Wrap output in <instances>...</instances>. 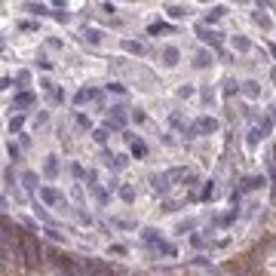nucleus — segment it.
Segmentation results:
<instances>
[{"mask_svg":"<svg viewBox=\"0 0 276 276\" xmlns=\"http://www.w3.org/2000/svg\"><path fill=\"white\" fill-rule=\"evenodd\" d=\"M80 267H83V273H86V276H117L108 264L95 261V258H80Z\"/></svg>","mask_w":276,"mask_h":276,"instance_id":"5","label":"nucleus"},{"mask_svg":"<svg viewBox=\"0 0 276 276\" xmlns=\"http://www.w3.org/2000/svg\"><path fill=\"white\" fill-rule=\"evenodd\" d=\"M71 175H74V178H86L89 172H86V169H83L80 163H74V166H71Z\"/></svg>","mask_w":276,"mask_h":276,"instance_id":"36","label":"nucleus"},{"mask_svg":"<svg viewBox=\"0 0 276 276\" xmlns=\"http://www.w3.org/2000/svg\"><path fill=\"white\" fill-rule=\"evenodd\" d=\"M108 126L111 129H123V126H126V105H114L108 111Z\"/></svg>","mask_w":276,"mask_h":276,"instance_id":"6","label":"nucleus"},{"mask_svg":"<svg viewBox=\"0 0 276 276\" xmlns=\"http://www.w3.org/2000/svg\"><path fill=\"white\" fill-rule=\"evenodd\" d=\"M190 245H193V248H206V245H212V239L199 236V233H190Z\"/></svg>","mask_w":276,"mask_h":276,"instance_id":"28","label":"nucleus"},{"mask_svg":"<svg viewBox=\"0 0 276 276\" xmlns=\"http://www.w3.org/2000/svg\"><path fill=\"white\" fill-rule=\"evenodd\" d=\"M102 31H98V28H83V34H80V40L83 43H89V46H98V43H102Z\"/></svg>","mask_w":276,"mask_h":276,"instance_id":"13","label":"nucleus"},{"mask_svg":"<svg viewBox=\"0 0 276 276\" xmlns=\"http://www.w3.org/2000/svg\"><path fill=\"white\" fill-rule=\"evenodd\" d=\"M267 181H264V175H245L242 178V184H239V190L242 193H252V190H261Z\"/></svg>","mask_w":276,"mask_h":276,"instance_id":"8","label":"nucleus"},{"mask_svg":"<svg viewBox=\"0 0 276 276\" xmlns=\"http://www.w3.org/2000/svg\"><path fill=\"white\" fill-rule=\"evenodd\" d=\"M242 92H245L248 98H258V95H261V86H258V80H245V83H242Z\"/></svg>","mask_w":276,"mask_h":276,"instance_id":"20","label":"nucleus"},{"mask_svg":"<svg viewBox=\"0 0 276 276\" xmlns=\"http://www.w3.org/2000/svg\"><path fill=\"white\" fill-rule=\"evenodd\" d=\"M22 184H25V190H37V184H40L37 172H25V175H22Z\"/></svg>","mask_w":276,"mask_h":276,"instance_id":"16","label":"nucleus"},{"mask_svg":"<svg viewBox=\"0 0 276 276\" xmlns=\"http://www.w3.org/2000/svg\"><path fill=\"white\" fill-rule=\"evenodd\" d=\"M49 98H53V102H65V92L62 89H53V92H49Z\"/></svg>","mask_w":276,"mask_h":276,"instance_id":"48","label":"nucleus"},{"mask_svg":"<svg viewBox=\"0 0 276 276\" xmlns=\"http://www.w3.org/2000/svg\"><path fill=\"white\" fill-rule=\"evenodd\" d=\"M77 221H80V224H86V227H89V224H92V215H86V212H77Z\"/></svg>","mask_w":276,"mask_h":276,"instance_id":"47","label":"nucleus"},{"mask_svg":"<svg viewBox=\"0 0 276 276\" xmlns=\"http://www.w3.org/2000/svg\"><path fill=\"white\" fill-rule=\"evenodd\" d=\"M199 199H215V181H206L203 193H199Z\"/></svg>","mask_w":276,"mask_h":276,"instance_id":"32","label":"nucleus"},{"mask_svg":"<svg viewBox=\"0 0 276 276\" xmlns=\"http://www.w3.org/2000/svg\"><path fill=\"white\" fill-rule=\"evenodd\" d=\"M108 89H111V92H117V95H123V92H126V86H123V83H111Z\"/></svg>","mask_w":276,"mask_h":276,"instance_id":"52","label":"nucleus"},{"mask_svg":"<svg viewBox=\"0 0 276 276\" xmlns=\"http://www.w3.org/2000/svg\"><path fill=\"white\" fill-rule=\"evenodd\" d=\"M120 199H123V203H135V187L123 184V187H120Z\"/></svg>","mask_w":276,"mask_h":276,"instance_id":"26","label":"nucleus"},{"mask_svg":"<svg viewBox=\"0 0 276 276\" xmlns=\"http://www.w3.org/2000/svg\"><path fill=\"white\" fill-rule=\"evenodd\" d=\"M7 154H10V160H19V157H22V154H19V144L10 141V144H7Z\"/></svg>","mask_w":276,"mask_h":276,"instance_id":"42","label":"nucleus"},{"mask_svg":"<svg viewBox=\"0 0 276 276\" xmlns=\"http://www.w3.org/2000/svg\"><path fill=\"white\" fill-rule=\"evenodd\" d=\"M53 16H56V19H59V22H71V16H68V13H65V10H59V13H53Z\"/></svg>","mask_w":276,"mask_h":276,"instance_id":"53","label":"nucleus"},{"mask_svg":"<svg viewBox=\"0 0 276 276\" xmlns=\"http://www.w3.org/2000/svg\"><path fill=\"white\" fill-rule=\"evenodd\" d=\"M114 224H117V227H126V230H132V227H135L132 221H120V218H114Z\"/></svg>","mask_w":276,"mask_h":276,"instance_id":"51","label":"nucleus"},{"mask_svg":"<svg viewBox=\"0 0 276 276\" xmlns=\"http://www.w3.org/2000/svg\"><path fill=\"white\" fill-rule=\"evenodd\" d=\"M267 169H270V181H273V193H276V147L267 154Z\"/></svg>","mask_w":276,"mask_h":276,"instance_id":"17","label":"nucleus"},{"mask_svg":"<svg viewBox=\"0 0 276 276\" xmlns=\"http://www.w3.org/2000/svg\"><path fill=\"white\" fill-rule=\"evenodd\" d=\"M40 196H43V203H49V206H56V203L65 206V199H62V193L56 187H40Z\"/></svg>","mask_w":276,"mask_h":276,"instance_id":"11","label":"nucleus"},{"mask_svg":"<svg viewBox=\"0 0 276 276\" xmlns=\"http://www.w3.org/2000/svg\"><path fill=\"white\" fill-rule=\"evenodd\" d=\"M233 49H239V53H248V49H252V43H248L245 37H233Z\"/></svg>","mask_w":276,"mask_h":276,"instance_id":"30","label":"nucleus"},{"mask_svg":"<svg viewBox=\"0 0 276 276\" xmlns=\"http://www.w3.org/2000/svg\"><path fill=\"white\" fill-rule=\"evenodd\" d=\"M175 28H172V25H166V22H154V25H150V28H147V34H172Z\"/></svg>","mask_w":276,"mask_h":276,"instance_id":"22","label":"nucleus"},{"mask_svg":"<svg viewBox=\"0 0 276 276\" xmlns=\"http://www.w3.org/2000/svg\"><path fill=\"white\" fill-rule=\"evenodd\" d=\"M252 19H255V25H258V28H264V31H270V28H273V22H270L264 13H258V10L252 13Z\"/></svg>","mask_w":276,"mask_h":276,"instance_id":"24","label":"nucleus"},{"mask_svg":"<svg viewBox=\"0 0 276 276\" xmlns=\"http://www.w3.org/2000/svg\"><path fill=\"white\" fill-rule=\"evenodd\" d=\"M89 190H92V193H95V199H98V203H102V206H105V203H108V199H111V193H108V190H105V187H98V184H92V187H89Z\"/></svg>","mask_w":276,"mask_h":276,"instance_id":"27","label":"nucleus"},{"mask_svg":"<svg viewBox=\"0 0 276 276\" xmlns=\"http://www.w3.org/2000/svg\"><path fill=\"white\" fill-rule=\"evenodd\" d=\"M193 65L196 68H209L212 65V53H203V49H199V53L193 56Z\"/></svg>","mask_w":276,"mask_h":276,"instance_id":"23","label":"nucleus"},{"mask_svg":"<svg viewBox=\"0 0 276 276\" xmlns=\"http://www.w3.org/2000/svg\"><path fill=\"white\" fill-rule=\"evenodd\" d=\"M22 261H25V267H40L43 264V248H40L37 236H31V233L22 236Z\"/></svg>","mask_w":276,"mask_h":276,"instance_id":"1","label":"nucleus"},{"mask_svg":"<svg viewBox=\"0 0 276 276\" xmlns=\"http://www.w3.org/2000/svg\"><path fill=\"white\" fill-rule=\"evenodd\" d=\"M270 53H273V56H276V43H270Z\"/></svg>","mask_w":276,"mask_h":276,"instance_id":"55","label":"nucleus"},{"mask_svg":"<svg viewBox=\"0 0 276 276\" xmlns=\"http://www.w3.org/2000/svg\"><path fill=\"white\" fill-rule=\"evenodd\" d=\"M261 138H264L261 126H252V129H248V135H245V144H248V147H255V144H258Z\"/></svg>","mask_w":276,"mask_h":276,"instance_id":"21","label":"nucleus"},{"mask_svg":"<svg viewBox=\"0 0 276 276\" xmlns=\"http://www.w3.org/2000/svg\"><path fill=\"white\" fill-rule=\"evenodd\" d=\"M141 242H144L147 248H154L157 255L175 258V245H172V242H166V239H163V236H160V233H157L154 227H144V230H141Z\"/></svg>","mask_w":276,"mask_h":276,"instance_id":"3","label":"nucleus"},{"mask_svg":"<svg viewBox=\"0 0 276 276\" xmlns=\"http://www.w3.org/2000/svg\"><path fill=\"white\" fill-rule=\"evenodd\" d=\"M43 172L49 175V178H56V175H59V160H56V157H46V166H43Z\"/></svg>","mask_w":276,"mask_h":276,"instance_id":"25","label":"nucleus"},{"mask_svg":"<svg viewBox=\"0 0 276 276\" xmlns=\"http://www.w3.org/2000/svg\"><path fill=\"white\" fill-rule=\"evenodd\" d=\"M169 172H160V175H150V184H154V193H160V196H166L169 193Z\"/></svg>","mask_w":276,"mask_h":276,"instance_id":"9","label":"nucleus"},{"mask_svg":"<svg viewBox=\"0 0 276 276\" xmlns=\"http://www.w3.org/2000/svg\"><path fill=\"white\" fill-rule=\"evenodd\" d=\"M169 123H172V126H178V129H187V126H184V120H181L178 114H172V117H169Z\"/></svg>","mask_w":276,"mask_h":276,"instance_id":"44","label":"nucleus"},{"mask_svg":"<svg viewBox=\"0 0 276 276\" xmlns=\"http://www.w3.org/2000/svg\"><path fill=\"white\" fill-rule=\"evenodd\" d=\"M34 102H37V95H34V92H19V95L13 98V108L19 111V108H28V105H34Z\"/></svg>","mask_w":276,"mask_h":276,"instance_id":"14","label":"nucleus"},{"mask_svg":"<svg viewBox=\"0 0 276 276\" xmlns=\"http://www.w3.org/2000/svg\"><path fill=\"white\" fill-rule=\"evenodd\" d=\"M236 80H227V83H224V95H236Z\"/></svg>","mask_w":276,"mask_h":276,"instance_id":"41","label":"nucleus"},{"mask_svg":"<svg viewBox=\"0 0 276 276\" xmlns=\"http://www.w3.org/2000/svg\"><path fill=\"white\" fill-rule=\"evenodd\" d=\"M28 13H34V16H46L49 10H46L43 4H28Z\"/></svg>","mask_w":276,"mask_h":276,"instance_id":"37","label":"nucleus"},{"mask_svg":"<svg viewBox=\"0 0 276 276\" xmlns=\"http://www.w3.org/2000/svg\"><path fill=\"white\" fill-rule=\"evenodd\" d=\"M270 77H273V83H276V65H273V71H270Z\"/></svg>","mask_w":276,"mask_h":276,"instance_id":"54","label":"nucleus"},{"mask_svg":"<svg viewBox=\"0 0 276 276\" xmlns=\"http://www.w3.org/2000/svg\"><path fill=\"white\" fill-rule=\"evenodd\" d=\"M16 83H19V86H28V83H31V74H28V71H19V74H16Z\"/></svg>","mask_w":276,"mask_h":276,"instance_id":"34","label":"nucleus"},{"mask_svg":"<svg viewBox=\"0 0 276 276\" xmlns=\"http://www.w3.org/2000/svg\"><path fill=\"white\" fill-rule=\"evenodd\" d=\"M160 59H163V65H166V68H175V65H178V59H181V53H178V46H163V53H160Z\"/></svg>","mask_w":276,"mask_h":276,"instance_id":"10","label":"nucleus"},{"mask_svg":"<svg viewBox=\"0 0 276 276\" xmlns=\"http://www.w3.org/2000/svg\"><path fill=\"white\" fill-rule=\"evenodd\" d=\"M92 138H95L98 144H105V141H108V129H92Z\"/></svg>","mask_w":276,"mask_h":276,"instance_id":"38","label":"nucleus"},{"mask_svg":"<svg viewBox=\"0 0 276 276\" xmlns=\"http://www.w3.org/2000/svg\"><path fill=\"white\" fill-rule=\"evenodd\" d=\"M190 95H193V86H181L178 89V98H190Z\"/></svg>","mask_w":276,"mask_h":276,"instance_id":"49","label":"nucleus"},{"mask_svg":"<svg viewBox=\"0 0 276 276\" xmlns=\"http://www.w3.org/2000/svg\"><path fill=\"white\" fill-rule=\"evenodd\" d=\"M77 123H80V126H83V129H89V126H92V120H89L86 114H77Z\"/></svg>","mask_w":276,"mask_h":276,"instance_id":"45","label":"nucleus"},{"mask_svg":"<svg viewBox=\"0 0 276 276\" xmlns=\"http://www.w3.org/2000/svg\"><path fill=\"white\" fill-rule=\"evenodd\" d=\"M196 37L203 40V43H212V46H221V34L212 31L209 25H196Z\"/></svg>","mask_w":276,"mask_h":276,"instance_id":"7","label":"nucleus"},{"mask_svg":"<svg viewBox=\"0 0 276 276\" xmlns=\"http://www.w3.org/2000/svg\"><path fill=\"white\" fill-rule=\"evenodd\" d=\"M46 236L53 239V242H65V233H59L56 227H46Z\"/></svg>","mask_w":276,"mask_h":276,"instance_id":"35","label":"nucleus"},{"mask_svg":"<svg viewBox=\"0 0 276 276\" xmlns=\"http://www.w3.org/2000/svg\"><path fill=\"white\" fill-rule=\"evenodd\" d=\"M22 123H25V117H22V114H19V117H13V120H10V132H19V129H22Z\"/></svg>","mask_w":276,"mask_h":276,"instance_id":"39","label":"nucleus"},{"mask_svg":"<svg viewBox=\"0 0 276 276\" xmlns=\"http://www.w3.org/2000/svg\"><path fill=\"white\" fill-rule=\"evenodd\" d=\"M126 252H129V248H126V245H120V242L111 245V255H126Z\"/></svg>","mask_w":276,"mask_h":276,"instance_id":"43","label":"nucleus"},{"mask_svg":"<svg viewBox=\"0 0 276 276\" xmlns=\"http://www.w3.org/2000/svg\"><path fill=\"white\" fill-rule=\"evenodd\" d=\"M49 258H53V264H56L59 276H86V273H83V267H80V261H74L71 255H62L59 248H49Z\"/></svg>","mask_w":276,"mask_h":276,"instance_id":"2","label":"nucleus"},{"mask_svg":"<svg viewBox=\"0 0 276 276\" xmlns=\"http://www.w3.org/2000/svg\"><path fill=\"white\" fill-rule=\"evenodd\" d=\"M37 65H40V68H43V71H53V62H49V59H46V56H40V59H37Z\"/></svg>","mask_w":276,"mask_h":276,"instance_id":"46","label":"nucleus"},{"mask_svg":"<svg viewBox=\"0 0 276 276\" xmlns=\"http://www.w3.org/2000/svg\"><path fill=\"white\" fill-rule=\"evenodd\" d=\"M218 129V120L215 117H199L196 123H190V126L184 129V138H199V135H209V132H215Z\"/></svg>","mask_w":276,"mask_h":276,"instance_id":"4","label":"nucleus"},{"mask_svg":"<svg viewBox=\"0 0 276 276\" xmlns=\"http://www.w3.org/2000/svg\"><path fill=\"white\" fill-rule=\"evenodd\" d=\"M193 227H196V221H193V218H187V221H181L178 227H175V233H181V236H184V233H190Z\"/></svg>","mask_w":276,"mask_h":276,"instance_id":"29","label":"nucleus"},{"mask_svg":"<svg viewBox=\"0 0 276 276\" xmlns=\"http://www.w3.org/2000/svg\"><path fill=\"white\" fill-rule=\"evenodd\" d=\"M123 49H126V53H135V56H144L147 53V46L141 40H123Z\"/></svg>","mask_w":276,"mask_h":276,"instance_id":"15","label":"nucleus"},{"mask_svg":"<svg viewBox=\"0 0 276 276\" xmlns=\"http://www.w3.org/2000/svg\"><path fill=\"white\" fill-rule=\"evenodd\" d=\"M19 28H22V31H37V22H22Z\"/></svg>","mask_w":276,"mask_h":276,"instance_id":"50","label":"nucleus"},{"mask_svg":"<svg viewBox=\"0 0 276 276\" xmlns=\"http://www.w3.org/2000/svg\"><path fill=\"white\" fill-rule=\"evenodd\" d=\"M224 13H227V10H224V7H212V10L206 13V22H203V25H215L218 19H224Z\"/></svg>","mask_w":276,"mask_h":276,"instance_id":"19","label":"nucleus"},{"mask_svg":"<svg viewBox=\"0 0 276 276\" xmlns=\"http://www.w3.org/2000/svg\"><path fill=\"white\" fill-rule=\"evenodd\" d=\"M132 154H135V157H144V154H147V147H144V141H138V138L132 141Z\"/></svg>","mask_w":276,"mask_h":276,"instance_id":"33","label":"nucleus"},{"mask_svg":"<svg viewBox=\"0 0 276 276\" xmlns=\"http://www.w3.org/2000/svg\"><path fill=\"white\" fill-rule=\"evenodd\" d=\"M199 95H203V102L209 105V102H215V92L209 89V86H203V89H199Z\"/></svg>","mask_w":276,"mask_h":276,"instance_id":"40","label":"nucleus"},{"mask_svg":"<svg viewBox=\"0 0 276 276\" xmlns=\"http://www.w3.org/2000/svg\"><path fill=\"white\" fill-rule=\"evenodd\" d=\"M224 270H227L230 276H252V270H248L245 264H233V261H230L227 267H224Z\"/></svg>","mask_w":276,"mask_h":276,"instance_id":"18","label":"nucleus"},{"mask_svg":"<svg viewBox=\"0 0 276 276\" xmlns=\"http://www.w3.org/2000/svg\"><path fill=\"white\" fill-rule=\"evenodd\" d=\"M95 98H102L98 89H80L77 95H74V105H86V102H95Z\"/></svg>","mask_w":276,"mask_h":276,"instance_id":"12","label":"nucleus"},{"mask_svg":"<svg viewBox=\"0 0 276 276\" xmlns=\"http://www.w3.org/2000/svg\"><path fill=\"white\" fill-rule=\"evenodd\" d=\"M187 13H190L187 7H169V16L172 19H187Z\"/></svg>","mask_w":276,"mask_h":276,"instance_id":"31","label":"nucleus"}]
</instances>
